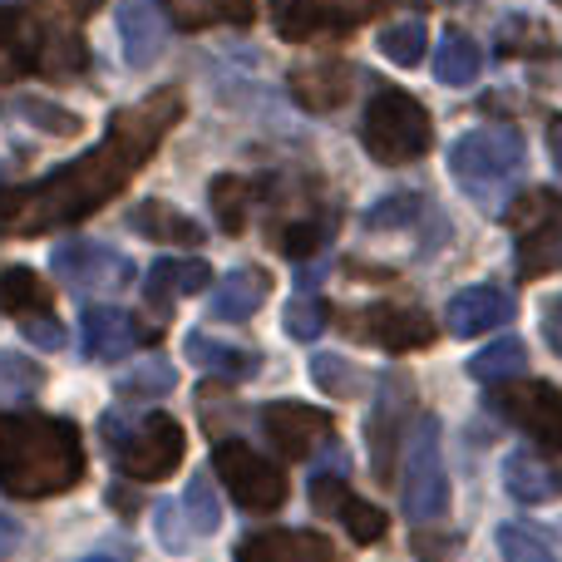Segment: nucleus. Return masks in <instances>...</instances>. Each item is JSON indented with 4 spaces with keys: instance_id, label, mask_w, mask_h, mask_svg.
I'll return each mask as SVG.
<instances>
[{
    "instance_id": "423d86ee",
    "label": "nucleus",
    "mask_w": 562,
    "mask_h": 562,
    "mask_svg": "<svg viewBox=\"0 0 562 562\" xmlns=\"http://www.w3.org/2000/svg\"><path fill=\"white\" fill-rule=\"evenodd\" d=\"M213 469L223 479V488L233 494V504H243L247 514H277L286 504V479L272 459H262L247 439H217L213 445Z\"/></svg>"
},
{
    "instance_id": "7c9ffc66",
    "label": "nucleus",
    "mask_w": 562,
    "mask_h": 562,
    "mask_svg": "<svg viewBox=\"0 0 562 562\" xmlns=\"http://www.w3.org/2000/svg\"><path fill=\"white\" fill-rule=\"evenodd\" d=\"M40 385H45V370H40L35 360L15 356V350H0V409L30 400Z\"/></svg>"
},
{
    "instance_id": "a878e982",
    "label": "nucleus",
    "mask_w": 562,
    "mask_h": 562,
    "mask_svg": "<svg viewBox=\"0 0 562 562\" xmlns=\"http://www.w3.org/2000/svg\"><path fill=\"white\" fill-rule=\"evenodd\" d=\"M498 55H514V59H528V55H558V40L548 25L528 15H514L498 25Z\"/></svg>"
},
{
    "instance_id": "c9c22d12",
    "label": "nucleus",
    "mask_w": 562,
    "mask_h": 562,
    "mask_svg": "<svg viewBox=\"0 0 562 562\" xmlns=\"http://www.w3.org/2000/svg\"><path fill=\"white\" fill-rule=\"evenodd\" d=\"M281 321H286V336L291 340H316L321 330H326V301L321 296H291L286 311H281Z\"/></svg>"
},
{
    "instance_id": "a18cd8bd",
    "label": "nucleus",
    "mask_w": 562,
    "mask_h": 562,
    "mask_svg": "<svg viewBox=\"0 0 562 562\" xmlns=\"http://www.w3.org/2000/svg\"><path fill=\"white\" fill-rule=\"evenodd\" d=\"M346 479L330 474V469H321L316 479H311V504H316V514H336L340 504H346Z\"/></svg>"
},
{
    "instance_id": "0eeeda50",
    "label": "nucleus",
    "mask_w": 562,
    "mask_h": 562,
    "mask_svg": "<svg viewBox=\"0 0 562 562\" xmlns=\"http://www.w3.org/2000/svg\"><path fill=\"white\" fill-rule=\"evenodd\" d=\"M504 223L518 237V272L524 277H543L562 267V198L558 193L533 188V193H524L508 207Z\"/></svg>"
},
{
    "instance_id": "473e14b6",
    "label": "nucleus",
    "mask_w": 562,
    "mask_h": 562,
    "mask_svg": "<svg viewBox=\"0 0 562 562\" xmlns=\"http://www.w3.org/2000/svg\"><path fill=\"white\" fill-rule=\"evenodd\" d=\"M183 508H188V528H193L198 538H213L217 528H223V504L213 498V484H207L203 474H193V484H188V494H183Z\"/></svg>"
},
{
    "instance_id": "b1692460",
    "label": "nucleus",
    "mask_w": 562,
    "mask_h": 562,
    "mask_svg": "<svg viewBox=\"0 0 562 562\" xmlns=\"http://www.w3.org/2000/svg\"><path fill=\"white\" fill-rule=\"evenodd\" d=\"M528 370V346L518 336H504V340H488L474 360H469V375L484 380V385H504V380L524 375Z\"/></svg>"
},
{
    "instance_id": "bb28decb",
    "label": "nucleus",
    "mask_w": 562,
    "mask_h": 562,
    "mask_svg": "<svg viewBox=\"0 0 562 562\" xmlns=\"http://www.w3.org/2000/svg\"><path fill=\"white\" fill-rule=\"evenodd\" d=\"M213 217H217V227L223 233H243L247 227V213H252V183L247 178H233V173H223V178H213Z\"/></svg>"
},
{
    "instance_id": "79ce46f5",
    "label": "nucleus",
    "mask_w": 562,
    "mask_h": 562,
    "mask_svg": "<svg viewBox=\"0 0 562 562\" xmlns=\"http://www.w3.org/2000/svg\"><path fill=\"white\" fill-rule=\"evenodd\" d=\"M144 296H148V311H158V316L168 311V301H173V296H183V291H178V262H173V257H158V262L148 267Z\"/></svg>"
},
{
    "instance_id": "e433bc0d",
    "label": "nucleus",
    "mask_w": 562,
    "mask_h": 562,
    "mask_svg": "<svg viewBox=\"0 0 562 562\" xmlns=\"http://www.w3.org/2000/svg\"><path fill=\"white\" fill-rule=\"evenodd\" d=\"M419 207H425V203H419L415 193H390V198H380V203L366 213V227H370V233H385V227H409L419 217Z\"/></svg>"
},
{
    "instance_id": "aec40b11",
    "label": "nucleus",
    "mask_w": 562,
    "mask_h": 562,
    "mask_svg": "<svg viewBox=\"0 0 562 562\" xmlns=\"http://www.w3.org/2000/svg\"><path fill=\"white\" fill-rule=\"evenodd\" d=\"M267 291H272V281H267L262 267H237V272H227L223 286L213 291L207 311H213V321H247L252 311H262Z\"/></svg>"
},
{
    "instance_id": "2eb2a0df",
    "label": "nucleus",
    "mask_w": 562,
    "mask_h": 562,
    "mask_svg": "<svg viewBox=\"0 0 562 562\" xmlns=\"http://www.w3.org/2000/svg\"><path fill=\"white\" fill-rule=\"evenodd\" d=\"M405 415H409V380L405 375H385L380 380V400H375V415H370L366 435H370V464L375 474L390 484V454L395 445L405 439Z\"/></svg>"
},
{
    "instance_id": "f257e3e1",
    "label": "nucleus",
    "mask_w": 562,
    "mask_h": 562,
    "mask_svg": "<svg viewBox=\"0 0 562 562\" xmlns=\"http://www.w3.org/2000/svg\"><path fill=\"white\" fill-rule=\"evenodd\" d=\"M178 114H183V99L173 89L148 94L138 104L119 109L109 119V134L69 168L25 188H0V237H35V233H59V227L85 223L89 213H99L109 198H119L134 183V173L168 138Z\"/></svg>"
},
{
    "instance_id": "7ed1b4c3",
    "label": "nucleus",
    "mask_w": 562,
    "mask_h": 562,
    "mask_svg": "<svg viewBox=\"0 0 562 562\" xmlns=\"http://www.w3.org/2000/svg\"><path fill=\"white\" fill-rule=\"evenodd\" d=\"M360 144L375 164H415L429 154L435 144V124H429V109L419 104L405 89H380L370 99L366 119H360Z\"/></svg>"
},
{
    "instance_id": "8fccbe9b",
    "label": "nucleus",
    "mask_w": 562,
    "mask_h": 562,
    "mask_svg": "<svg viewBox=\"0 0 562 562\" xmlns=\"http://www.w3.org/2000/svg\"><path fill=\"white\" fill-rule=\"evenodd\" d=\"M15 30H20V10L15 5H0V49L15 40Z\"/></svg>"
},
{
    "instance_id": "f03ea898",
    "label": "nucleus",
    "mask_w": 562,
    "mask_h": 562,
    "mask_svg": "<svg viewBox=\"0 0 562 562\" xmlns=\"http://www.w3.org/2000/svg\"><path fill=\"white\" fill-rule=\"evenodd\" d=\"M85 479V445L69 419L0 409V488L10 498H55Z\"/></svg>"
},
{
    "instance_id": "5fc2aeb1",
    "label": "nucleus",
    "mask_w": 562,
    "mask_h": 562,
    "mask_svg": "<svg viewBox=\"0 0 562 562\" xmlns=\"http://www.w3.org/2000/svg\"><path fill=\"white\" fill-rule=\"evenodd\" d=\"M558 5H562V0H558Z\"/></svg>"
},
{
    "instance_id": "37998d69",
    "label": "nucleus",
    "mask_w": 562,
    "mask_h": 562,
    "mask_svg": "<svg viewBox=\"0 0 562 562\" xmlns=\"http://www.w3.org/2000/svg\"><path fill=\"white\" fill-rule=\"evenodd\" d=\"M20 336H25L35 350H59L69 340L65 326H59L49 311H30V316H20Z\"/></svg>"
},
{
    "instance_id": "6e6552de",
    "label": "nucleus",
    "mask_w": 562,
    "mask_h": 562,
    "mask_svg": "<svg viewBox=\"0 0 562 562\" xmlns=\"http://www.w3.org/2000/svg\"><path fill=\"white\" fill-rule=\"evenodd\" d=\"M518 164H524V138H518V128H504V124L474 128V134L454 138V148H449V173L464 188H474V193L514 178Z\"/></svg>"
},
{
    "instance_id": "09e8293b",
    "label": "nucleus",
    "mask_w": 562,
    "mask_h": 562,
    "mask_svg": "<svg viewBox=\"0 0 562 562\" xmlns=\"http://www.w3.org/2000/svg\"><path fill=\"white\" fill-rule=\"evenodd\" d=\"M15 548H20V524H15V518L0 514V562L15 558Z\"/></svg>"
},
{
    "instance_id": "1a4fd4ad",
    "label": "nucleus",
    "mask_w": 562,
    "mask_h": 562,
    "mask_svg": "<svg viewBox=\"0 0 562 562\" xmlns=\"http://www.w3.org/2000/svg\"><path fill=\"white\" fill-rule=\"evenodd\" d=\"M49 267H55L59 281H69V291H119L138 277L134 257L114 252V247H104V243H85V237L59 243Z\"/></svg>"
},
{
    "instance_id": "a211bd4d",
    "label": "nucleus",
    "mask_w": 562,
    "mask_h": 562,
    "mask_svg": "<svg viewBox=\"0 0 562 562\" xmlns=\"http://www.w3.org/2000/svg\"><path fill=\"white\" fill-rule=\"evenodd\" d=\"M237 562H336V548L321 533H296V528H281V533H257L243 543Z\"/></svg>"
},
{
    "instance_id": "20e7f679",
    "label": "nucleus",
    "mask_w": 562,
    "mask_h": 562,
    "mask_svg": "<svg viewBox=\"0 0 562 562\" xmlns=\"http://www.w3.org/2000/svg\"><path fill=\"white\" fill-rule=\"evenodd\" d=\"M104 435L109 449L119 454V474L134 479V484H158L168 479L178 464H183V425L173 415H144L134 429H124L114 415L104 419Z\"/></svg>"
},
{
    "instance_id": "49530a36",
    "label": "nucleus",
    "mask_w": 562,
    "mask_h": 562,
    "mask_svg": "<svg viewBox=\"0 0 562 562\" xmlns=\"http://www.w3.org/2000/svg\"><path fill=\"white\" fill-rule=\"evenodd\" d=\"M213 286V267L203 262V257H188V262H178V291L183 296H198V291Z\"/></svg>"
},
{
    "instance_id": "f8f14e48",
    "label": "nucleus",
    "mask_w": 562,
    "mask_h": 562,
    "mask_svg": "<svg viewBox=\"0 0 562 562\" xmlns=\"http://www.w3.org/2000/svg\"><path fill=\"white\" fill-rule=\"evenodd\" d=\"M114 20H119V45H124L128 69H148L158 55H164V40H168V5L164 0H119Z\"/></svg>"
},
{
    "instance_id": "4c0bfd02",
    "label": "nucleus",
    "mask_w": 562,
    "mask_h": 562,
    "mask_svg": "<svg viewBox=\"0 0 562 562\" xmlns=\"http://www.w3.org/2000/svg\"><path fill=\"white\" fill-rule=\"evenodd\" d=\"M277 30L286 40H311L321 30V0H277Z\"/></svg>"
},
{
    "instance_id": "cd10ccee",
    "label": "nucleus",
    "mask_w": 562,
    "mask_h": 562,
    "mask_svg": "<svg viewBox=\"0 0 562 562\" xmlns=\"http://www.w3.org/2000/svg\"><path fill=\"white\" fill-rule=\"evenodd\" d=\"M429 49V30L425 20H400V25H385L380 30V55L400 69H415Z\"/></svg>"
},
{
    "instance_id": "5701e85b",
    "label": "nucleus",
    "mask_w": 562,
    "mask_h": 562,
    "mask_svg": "<svg viewBox=\"0 0 562 562\" xmlns=\"http://www.w3.org/2000/svg\"><path fill=\"white\" fill-rule=\"evenodd\" d=\"M479 69H484V49H479V40L464 35V30H445V40H439V49H435L439 85L464 89V85L479 79Z\"/></svg>"
},
{
    "instance_id": "c85d7f7f",
    "label": "nucleus",
    "mask_w": 562,
    "mask_h": 562,
    "mask_svg": "<svg viewBox=\"0 0 562 562\" xmlns=\"http://www.w3.org/2000/svg\"><path fill=\"white\" fill-rule=\"evenodd\" d=\"M10 114H20V119H30L35 128H45V134H55V138H75L79 128V114H69V109H59L55 99H40V94H15L10 99Z\"/></svg>"
},
{
    "instance_id": "a19ab883",
    "label": "nucleus",
    "mask_w": 562,
    "mask_h": 562,
    "mask_svg": "<svg viewBox=\"0 0 562 562\" xmlns=\"http://www.w3.org/2000/svg\"><path fill=\"white\" fill-rule=\"evenodd\" d=\"M385 0H321V30H350L370 20Z\"/></svg>"
},
{
    "instance_id": "de8ad7c7",
    "label": "nucleus",
    "mask_w": 562,
    "mask_h": 562,
    "mask_svg": "<svg viewBox=\"0 0 562 562\" xmlns=\"http://www.w3.org/2000/svg\"><path fill=\"white\" fill-rule=\"evenodd\" d=\"M543 336H548V346L562 356V291L543 301Z\"/></svg>"
},
{
    "instance_id": "4468645a",
    "label": "nucleus",
    "mask_w": 562,
    "mask_h": 562,
    "mask_svg": "<svg viewBox=\"0 0 562 562\" xmlns=\"http://www.w3.org/2000/svg\"><path fill=\"white\" fill-rule=\"evenodd\" d=\"M356 336L375 340V346H385L390 356H405V350H425L429 340H435V321L425 316V311L415 306H370L356 316Z\"/></svg>"
},
{
    "instance_id": "ddd939ff",
    "label": "nucleus",
    "mask_w": 562,
    "mask_h": 562,
    "mask_svg": "<svg viewBox=\"0 0 562 562\" xmlns=\"http://www.w3.org/2000/svg\"><path fill=\"white\" fill-rule=\"evenodd\" d=\"M144 340H158L154 326H138L128 311H114V306H85L79 316V346H85L89 360H124L134 346Z\"/></svg>"
},
{
    "instance_id": "6ab92c4d",
    "label": "nucleus",
    "mask_w": 562,
    "mask_h": 562,
    "mask_svg": "<svg viewBox=\"0 0 562 562\" xmlns=\"http://www.w3.org/2000/svg\"><path fill=\"white\" fill-rule=\"evenodd\" d=\"M291 94H296V104L326 114V109L346 104V94H350V65H346V59H316V65L291 69Z\"/></svg>"
},
{
    "instance_id": "c03bdc74",
    "label": "nucleus",
    "mask_w": 562,
    "mask_h": 562,
    "mask_svg": "<svg viewBox=\"0 0 562 562\" xmlns=\"http://www.w3.org/2000/svg\"><path fill=\"white\" fill-rule=\"evenodd\" d=\"M281 252H286V257H296V262H301V257H311V252H321V243H326V223H311V217H306V223H291V227H281Z\"/></svg>"
},
{
    "instance_id": "f3484780",
    "label": "nucleus",
    "mask_w": 562,
    "mask_h": 562,
    "mask_svg": "<svg viewBox=\"0 0 562 562\" xmlns=\"http://www.w3.org/2000/svg\"><path fill=\"white\" fill-rule=\"evenodd\" d=\"M508 316H514V296L504 286H469L445 311L449 336H484V330L504 326Z\"/></svg>"
},
{
    "instance_id": "c756f323",
    "label": "nucleus",
    "mask_w": 562,
    "mask_h": 562,
    "mask_svg": "<svg viewBox=\"0 0 562 562\" xmlns=\"http://www.w3.org/2000/svg\"><path fill=\"white\" fill-rule=\"evenodd\" d=\"M164 5L178 25H217V20H237L243 25L252 15V0H164Z\"/></svg>"
},
{
    "instance_id": "864d4df0",
    "label": "nucleus",
    "mask_w": 562,
    "mask_h": 562,
    "mask_svg": "<svg viewBox=\"0 0 562 562\" xmlns=\"http://www.w3.org/2000/svg\"><path fill=\"white\" fill-rule=\"evenodd\" d=\"M85 562H114V558H85Z\"/></svg>"
},
{
    "instance_id": "3c124183",
    "label": "nucleus",
    "mask_w": 562,
    "mask_h": 562,
    "mask_svg": "<svg viewBox=\"0 0 562 562\" xmlns=\"http://www.w3.org/2000/svg\"><path fill=\"white\" fill-rule=\"evenodd\" d=\"M548 154H553V164H558V173H562V114L548 119Z\"/></svg>"
},
{
    "instance_id": "58836bf2",
    "label": "nucleus",
    "mask_w": 562,
    "mask_h": 562,
    "mask_svg": "<svg viewBox=\"0 0 562 562\" xmlns=\"http://www.w3.org/2000/svg\"><path fill=\"white\" fill-rule=\"evenodd\" d=\"M498 553H504V562H558L543 538L528 533V528H514V524L498 528Z\"/></svg>"
},
{
    "instance_id": "ea45409f",
    "label": "nucleus",
    "mask_w": 562,
    "mask_h": 562,
    "mask_svg": "<svg viewBox=\"0 0 562 562\" xmlns=\"http://www.w3.org/2000/svg\"><path fill=\"white\" fill-rule=\"evenodd\" d=\"M35 65L45 69V75H79V69L89 65V55H85V45H79V40L55 35V40H45V45H40Z\"/></svg>"
},
{
    "instance_id": "dca6fc26",
    "label": "nucleus",
    "mask_w": 562,
    "mask_h": 562,
    "mask_svg": "<svg viewBox=\"0 0 562 562\" xmlns=\"http://www.w3.org/2000/svg\"><path fill=\"white\" fill-rule=\"evenodd\" d=\"M504 488L528 508L558 504L562 498V469L553 464V459L533 454V449H514V454L504 459Z\"/></svg>"
},
{
    "instance_id": "72a5a7b5",
    "label": "nucleus",
    "mask_w": 562,
    "mask_h": 562,
    "mask_svg": "<svg viewBox=\"0 0 562 562\" xmlns=\"http://www.w3.org/2000/svg\"><path fill=\"white\" fill-rule=\"evenodd\" d=\"M336 518L346 524V533H350V543H380L385 538V528H390V518L380 514L375 504H366V498H346V504L336 508Z\"/></svg>"
},
{
    "instance_id": "f704fd0d",
    "label": "nucleus",
    "mask_w": 562,
    "mask_h": 562,
    "mask_svg": "<svg viewBox=\"0 0 562 562\" xmlns=\"http://www.w3.org/2000/svg\"><path fill=\"white\" fill-rule=\"evenodd\" d=\"M173 385H178V370L168 366V360H144L134 375H124L119 395L124 400H154V395H168Z\"/></svg>"
},
{
    "instance_id": "9b49d317",
    "label": "nucleus",
    "mask_w": 562,
    "mask_h": 562,
    "mask_svg": "<svg viewBox=\"0 0 562 562\" xmlns=\"http://www.w3.org/2000/svg\"><path fill=\"white\" fill-rule=\"evenodd\" d=\"M262 429H267V439L277 445V454L311 459L330 439V415L326 409L296 405V400H277V405L262 409Z\"/></svg>"
},
{
    "instance_id": "393cba45",
    "label": "nucleus",
    "mask_w": 562,
    "mask_h": 562,
    "mask_svg": "<svg viewBox=\"0 0 562 562\" xmlns=\"http://www.w3.org/2000/svg\"><path fill=\"white\" fill-rule=\"evenodd\" d=\"M0 311H5V316L49 311V286L30 272V267H5V272H0Z\"/></svg>"
},
{
    "instance_id": "2f4dec72",
    "label": "nucleus",
    "mask_w": 562,
    "mask_h": 562,
    "mask_svg": "<svg viewBox=\"0 0 562 562\" xmlns=\"http://www.w3.org/2000/svg\"><path fill=\"white\" fill-rule=\"evenodd\" d=\"M311 380H316V390H326L330 400H356L360 390H366V375L340 356H311Z\"/></svg>"
},
{
    "instance_id": "603ef678",
    "label": "nucleus",
    "mask_w": 562,
    "mask_h": 562,
    "mask_svg": "<svg viewBox=\"0 0 562 562\" xmlns=\"http://www.w3.org/2000/svg\"><path fill=\"white\" fill-rule=\"evenodd\" d=\"M65 5H69V10H79V15H89V10H99L104 0H65Z\"/></svg>"
},
{
    "instance_id": "39448f33",
    "label": "nucleus",
    "mask_w": 562,
    "mask_h": 562,
    "mask_svg": "<svg viewBox=\"0 0 562 562\" xmlns=\"http://www.w3.org/2000/svg\"><path fill=\"white\" fill-rule=\"evenodd\" d=\"M400 504L415 524H435L449 508V479L445 454H439V419L419 415V425L405 435V484H400Z\"/></svg>"
},
{
    "instance_id": "412c9836",
    "label": "nucleus",
    "mask_w": 562,
    "mask_h": 562,
    "mask_svg": "<svg viewBox=\"0 0 562 562\" xmlns=\"http://www.w3.org/2000/svg\"><path fill=\"white\" fill-rule=\"evenodd\" d=\"M188 360L203 370H213V375L223 380H252L257 370H262V360H257V350H243V346H227V340L207 336V330H193V336L183 340Z\"/></svg>"
},
{
    "instance_id": "4be33fe9",
    "label": "nucleus",
    "mask_w": 562,
    "mask_h": 562,
    "mask_svg": "<svg viewBox=\"0 0 562 562\" xmlns=\"http://www.w3.org/2000/svg\"><path fill=\"white\" fill-rule=\"evenodd\" d=\"M128 227H138V233L154 237V243H178V247H198V243H203V227H198L188 213H178L173 203H158V198L138 203L134 213H128Z\"/></svg>"
},
{
    "instance_id": "9d476101",
    "label": "nucleus",
    "mask_w": 562,
    "mask_h": 562,
    "mask_svg": "<svg viewBox=\"0 0 562 562\" xmlns=\"http://www.w3.org/2000/svg\"><path fill=\"white\" fill-rule=\"evenodd\" d=\"M488 405H494L508 425L533 435L538 445L562 449V395L553 385H538V380H528V385H494Z\"/></svg>"
}]
</instances>
